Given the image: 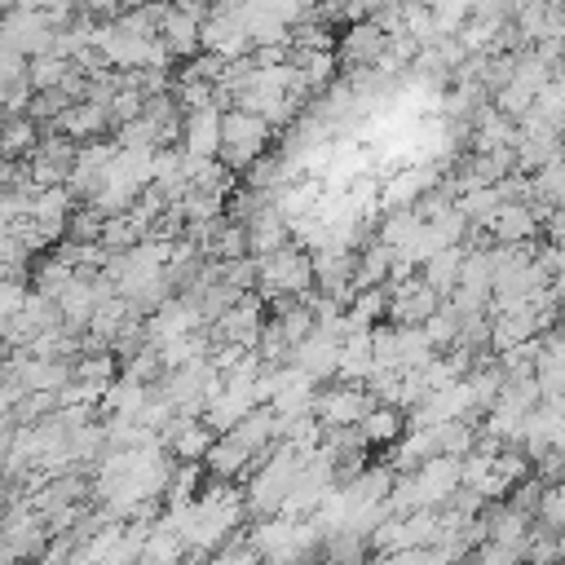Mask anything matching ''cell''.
<instances>
[{"label":"cell","instance_id":"5bb4252c","mask_svg":"<svg viewBox=\"0 0 565 565\" xmlns=\"http://www.w3.org/2000/svg\"><path fill=\"white\" fill-rule=\"evenodd\" d=\"M22 388H62L66 380H71V358H22V366H18V375H13Z\"/></svg>","mask_w":565,"mask_h":565},{"label":"cell","instance_id":"484cf974","mask_svg":"<svg viewBox=\"0 0 565 565\" xmlns=\"http://www.w3.org/2000/svg\"><path fill=\"white\" fill-rule=\"evenodd\" d=\"M102 207L97 203H88V199H79L71 212H66V238H75V243H88V238H97L102 234Z\"/></svg>","mask_w":565,"mask_h":565},{"label":"cell","instance_id":"ba28073f","mask_svg":"<svg viewBox=\"0 0 565 565\" xmlns=\"http://www.w3.org/2000/svg\"><path fill=\"white\" fill-rule=\"evenodd\" d=\"M185 154H216L221 146V110L216 106H199L181 115V141Z\"/></svg>","mask_w":565,"mask_h":565},{"label":"cell","instance_id":"ac0fdd59","mask_svg":"<svg viewBox=\"0 0 565 565\" xmlns=\"http://www.w3.org/2000/svg\"><path fill=\"white\" fill-rule=\"evenodd\" d=\"M203 256H212V260H234V256H247V230L238 225V221H216V230H212V238L203 243Z\"/></svg>","mask_w":565,"mask_h":565},{"label":"cell","instance_id":"6da1fadb","mask_svg":"<svg viewBox=\"0 0 565 565\" xmlns=\"http://www.w3.org/2000/svg\"><path fill=\"white\" fill-rule=\"evenodd\" d=\"M269 146H274V128L256 110H243V106H225L221 110V146H216V159L225 168L243 172Z\"/></svg>","mask_w":565,"mask_h":565},{"label":"cell","instance_id":"1f68e13d","mask_svg":"<svg viewBox=\"0 0 565 565\" xmlns=\"http://www.w3.org/2000/svg\"><path fill=\"white\" fill-rule=\"evenodd\" d=\"M106 115H110V128L132 119V115H141V93L137 88H115L110 102H106Z\"/></svg>","mask_w":565,"mask_h":565},{"label":"cell","instance_id":"9a60e30c","mask_svg":"<svg viewBox=\"0 0 565 565\" xmlns=\"http://www.w3.org/2000/svg\"><path fill=\"white\" fill-rule=\"evenodd\" d=\"M459 260H463V247H459V243H446V247H437V252L419 265V278L446 300L450 287H455V278H459Z\"/></svg>","mask_w":565,"mask_h":565},{"label":"cell","instance_id":"277c9868","mask_svg":"<svg viewBox=\"0 0 565 565\" xmlns=\"http://www.w3.org/2000/svg\"><path fill=\"white\" fill-rule=\"evenodd\" d=\"M384 49V31L375 18H353L335 31V62L340 66H371Z\"/></svg>","mask_w":565,"mask_h":565},{"label":"cell","instance_id":"44dd1931","mask_svg":"<svg viewBox=\"0 0 565 565\" xmlns=\"http://www.w3.org/2000/svg\"><path fill=\"white\" fill-rule=\"evenodd\" d=\"M450 203H455V207L463 212V221H472V225H486V221L494 216V207H499L503 199H499V190H494V185H472V190L455 194Z\"/></svg>","mask_w":565,"mask_h":565},{"label":"cell","instance_id":"5b68a950","mask_svg":"<svg viewBox=\"0 0 565 565\" xmlns=\"http://www.w3.org/2000/svg\"><path fill=\"white\" fill-rule=\"evenodd\" d=\"M411 481H415L419 508H437L459 486V459L455 455H428V459H419L411 468Z\"/></svg>","mask_w":565,"mask_h":565},{"label":"cell","instance_id":"2e32d148","mask_svg":"<svg viewBox=\"0 0 565 565\" xmlns=\"http://www.w3.org/2000/svg\"><path fill=\"white\" fill-rule=\"evenodd\" d=\"M40 137V124L31 115H0V159H26Z\"/></svg>","mask_w":565,"mask_h":565},{"label":"cell","instance_id":"9c48e42d","mask_svg":"<svg viewBox=\"0 0 565 565\" xmlns=\"http://www.w3.org/2000/svg\"><path fill=\"white\" fill-rule=\"evenodd\" d=\"M402 428H406V415H402V406H388V402H371L358 419V433H362L366 450H384L388 441L402 437Z\"/></svg>","mask_w":565,"mask_h":565},{"label":"cell","instance_id":"30bf717a","mask_svg":"<svg viewBox=\"0 0 565 565\" xmlns=\"http://www.w3.org/2000/svg\"><path fill=\"white\" fill-rule=\"evenodd\" d=\"M247 446L234 437V433H212V441H207V450H203V472L207 477H234V481H243V468H247Z\"/></svg>","mask_w":565,"mask_h":565},{"label":"cell","instance_id":"d590c367","mask_svg":"<svg viewBox=\"0 0 565 565\" xmlns=\"http://www.w3.org/2000/svg\"><path fill=\"white\" fill-rule=\"evenodd\" d=\"M84 9H88L93 18H115V13L124 9V0H84Z\"/></svg>","mask_w":565,"mask_h":565},{"label":"cell","instance_id":"52a82bcc","mask_svg":"<svg viewBox=\"0 0 565 565\" xmlns=\"http://www.w3.org/2000/svg\"><path fill=\"white\" fill-rule=\"evenodd\" d=\"M335 358H340V340H331V335H322V331H309V335L296 340L291 353H287V362H296V366H300L309 380H318V384L335 380Z\"/></svg>","mask_w":565,"mask_h":565},{"label":"cell","instance_id":"8d00e7d4","mask_svg":"<svg viewBox=\"0 0 565 565\" xmlns=\"http://www.w3.org/2000/svg\"><path fill=\"white\" fill-rule=\"evenodd\" d=\"M124 4H146V0H124Z\"/></svg>","mask_w":565,"mask_h":565},{"label":"cell","instance_id":"d4e9b609","mask_svg":"<svg viewBox=\"0 0 565 565\" xmlns=\"http://www.w3.org/2000/svg\"><path fill=\"white\" fill-rule=\"evenodd\" d=\"M534 110H539V119L547 124V128H556L561 132V124H565V84H561V75H552L539 93H534V102H530Z\"/></svg>","mask_w":565,"mask_h":565},{"label":"cell","instance_id":"8992f818","mask_svg":"<svg viewBox=\"0 0 565 565\" xmlns=\"http://www.w3.org/2000/svg\"><path fill=\"white\" fill-rule=\"evenodd\" d=\"M486 230L494 243H525V238H539V212L525 199H503L486 221Z\"/></svg>","mask_w":565,"mask_h":565},{"label":"cell","instance_id":"cb8c5ba5","mask_svg":"<svg viewBox=\"0 0 565 565\" xmlns=\"http://www.w3.org/2000/svg\"><path fill=\"white\" fill-rule=\"evenodd\" d=\"M424 327V335H428V344L433 349H446V344H455V331H459V309L450 305V300H437V309L419 322Z\"/></svg>","mask_w":565,"mask_h":565},{"label":"cell","instance_id":"7402d4cb","mask_svg":"<svg viewBox=\"0 0 565 565\" xmlns=\"http://www.w3.org/2000/svg\"><path fill=\"white\" fill-rule=\"evenodd\" d=\"M534 521L552 534L565 530V481H543L539 503H534Z\"/></svg>","mask_w":565,"mask_h":565},{"label":"cell","instance_id":"d6986e66","mask_svg":"<svg viewBox=\"0 0 565 565\" xmlns=\"http://www.w3.org/2000/svg\"><path fill=\"white\" fill-rule=\"evenodd\" d=\"M66 71H71V57H57V53H35V57H26L22 79L31 84V93H40V88H57Z\"/></svg>","mask_w":565,"mask_h":565},{"label":"cell","instance_id":"83f0119b","mask_svg":"<svg viewBox=\"0 0 565 565\" xmlns=\"http://www.w3.org/2000/svg\"><path fill=\"white\" fill-rule=\"evenodd\" d=\"M159 371H163V366H159V349H154V344H141L132 358H124V362H119V375L141 380V384H154V380H159Z\"/></svg>","mask_w":565,"mask_h":565},{"label":"cell","instance_id":"7a4b0ae2","mask_svg":"<svg viewBox=\"0 0 565 565\" xmlns=\"http://www.w3.org/2000/svg\"><path fill=\"white\" fill-rule=\"evenodd\" d=\"M309 287H313V260H309V252L296 247L291 238H287L282 247L256 256V296H260V300H269L274 291L300 296V291H309Z\"/></svg>","mask_w":565,"mask_h":565},{"label":"cell","instance_id":"3957f363","mask_svg":"<svg viewBox=\"0 0 565 565\" xmlns=\"http://www.w3.org/2000/svg\"><path fill=\"white\" fill-rule=\"evenodd\" d=\"M366 406H371V393H366V384H358V380H327V384L313 388V402H309V411H313V419H318L322 428L358 424Z\"/></svg>","mask_w":565,"mask_h":565},{"label":"cell","instance_id":"f1b7e54d","mask_svg":"<svg viewBox=\"0 0 565 565\" xmlns=\"http://www.w3.org/2000/svg\"><path fill=\"white\" fill-rule=\"evenodd\" d=\"M66 106H71V97H66L62 88H40V93H31V102H26V115H31L35 124H53Z\"/></svg>","mask_w":565,"mask_h":565},{"label":"cell","instance_id":"836d02e7","mask_svg":"<svg viewBox=\"0 0 565 565\" xmlns=\"http://www.w3.org/2000/svg\"><path fill=\"white\" fill-rule=\"evenodd\" d=\"M26 291H31V282H26V278H0V318L18 313V309H22V300H26Z\"/></svg>","mask_w":565,"mask_h":565},{"label":"cell","instance_id":"e0dca14e","mask_svg":"<svg viewBox=\"0 0 565 565\" xmlns=\"http://www.w3.org/2000/svg\"><path fill=\"white\" fill-rule=\"evenodd\" d=\"M393 327H397V322H393ZM433 353H437V349L428 344V335H424L419 322H402V327H397V371H419Z\"/></svg>","mask_w":565,"mask_h":565},{"label":"cell","instance_id":"4dcf8cb0","mask_svg":"<svg viewBox=\"0 0 565 565\" xmlns=\"http://www.w3.org/2000/svg\"><path fill=\"white\" fill-rule=\"evenodd\" d=\"M530 477L539 481H565V446H543L530 455Z\"/></svg>","mask_w":565,"mask_h":565},{"label":"cell","instance_id":"4316f807","mask_svg":"<svg viewBox=\"0 0 565 565\" xmlns=\"http://www.w3.org/2000/svg\"><path fill=\"white\" fill-rule=\"evenodd\" d=\"M371 362L397 371V327H393L388 318L371 322Z\"/></svg>","mask_w":565,"mask_h":565},{"label":"cell","instance_id":"d6a6232c","mask_svg":"<svg viewBox=\"0 0 565 565\" xmlns=\"http://www.w3.org/2000/svg\"><path fill=\"white\" fill-rule=\"evenodd\" d=\"M468 556L481 561V565H516V561H521V552H516L512 543H494V539H481Z\"/></svg>","mask_w":565,"mask_h":565},{"label":"cell","instance_id":"8fae6325","mask_svg":"<svg viewBox=\"0 0 565 565\" xmlns=\"http://www.w3.org/2000/svg\"><path fill=\"white\" fill-rule=\"evenodd\" d=\"M53 128H57V132H66L71 141H84V137L110 132V115H106V106H102V102L79 97V102H71V106L53 119Z\"/></svg>","mask_w":565,"mask_h":565},{"label":"cell","instance_id":"e575fe53","mask_svg":"<svg viewBox=\"0 0 565 565\" xmlns=\"http://www.w3.org/2000/svg\"><path fill=\"white\" fill-rule=\"evenodd\" d=\"M252 62H256V66L291 62V44H256V49H252Z\"/></svg>","mask_w":565,"mask_h":565},{"label":"cell","instance_id":"603a6c76","mask_svg":"<svg viewBox=\"0 0 565 565\" xmlns=\"http://www.w3.org/2000/svg\"><path fill=\"white\" fill-rule=\"evenodd\" d=\"M110 132H115V141H119L124 150H154V146H159V124L146 119V115H132V119L115 124Z\"/></svg>","mask_w":565,"mask_h":565},{"label":"cell","instance_id":"4fadbf2b","mask_svg":"<svg viewBox=\"0 0 565 565\" xmlns=\"http://www.w3.org/2000/svg\"><path fill=\"white\" fill-rule=\"evenodd\" d=\"M159 40L168 44V53L181 62V57H190V53H199V18H190V13H181V9H163V18H159Z\"/></svg>","mask_w":565,"mask_h":565},{"label":"cell","instance_id":"7c38bea8","mask_svg":"<svg viewBox=\"0 0 565 565\" xmlns=\"http://www.w3.org/2000/svg\"><path fill=\"white\" fill-rule=\"evenodd\" d=\"M243 230H247V252H252V256H265V252H274V247L287 243V221H282V212L274 207V199L260 203V207L247 216Z\"/></svg>","mask_w":565,"mask_h":565},{"label":"cell","instance_id":"f546056e","mask_svg":"<svg viewBox=\"0 0 565 565\" xmlns=\"http://www.w3.org/2000/svg\"><path fill=\"white\" fill-rule=\"evenodd\" d=\"M172 97H177V110H199V106H212V84L207 79H172Z\"/></svg>","mask_w":565,"mask_h":565},{"label":"cell","instance_id":"ffe728a7","mask_svg":"<svg viewBox=\"0 0 565 565\" xmlns=\"http://www.w3.org/2000/svg\"><path fill=\"white\" fill-rule=\"evenodd\" d=\"M530 194H534L539 203H561V194H565V163H561V150H556L552 159H543V163L530 172Z\"/></svg>","mask_w":565,"mask_h":565}]
</instances>
